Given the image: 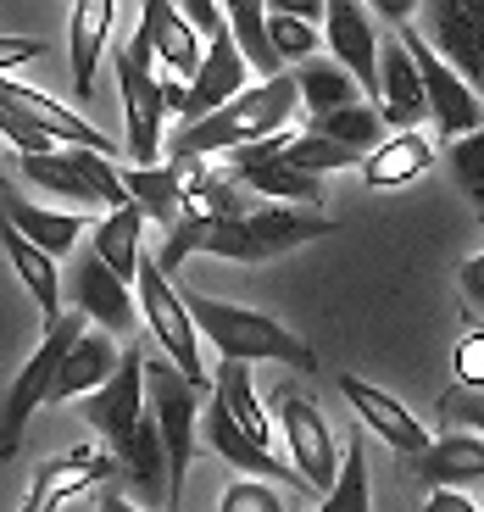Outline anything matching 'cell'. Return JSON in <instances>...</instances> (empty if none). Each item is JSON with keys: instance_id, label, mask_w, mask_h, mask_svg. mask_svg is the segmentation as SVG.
Returning <instances> with one entry per match:
<instances>
[{"instance_id": "obj_34", "label": "cell", "mask_w": 484, "mask_h": 512, "mask_svg": "<svg viewBox=\"0 0 484 512\" xmlns=\"http://www.w3.org/2000/svg\"><path fill=\"white\" fill-rule=\"evenodd\" d=\"M318 512H373V496H368V446H362V435L345 446L340 479H334V490L318 501Z\"/></svg>"}, {"instance_id": "obj_15", "label": "cell", "mask_w": 484, "mask_h": 512, "mask_svg": "<svg viewBox=\"0 0 484 512\" xmlns=\"http://www.w3.org/2000/svg\"><path fill=\"white\" fill-rule=\"evenodd\" d=\"M73 307L84 312L95 329L117 334V340L134 334V329H140V318H145L134 284H128L117 268H106V256H95V251H84V256H78V268H73Z\"/></svg>"}, {"instance_id": "obj_31", "label": "cell", "mask_w": 484, "mask_h": 512, "mask_svg": "<svg viewBox=\"0 0 484 512\" xmlns=\"http://www.w3.org/2000/svg\"><path fill=\"white\" fill-rule=\"evenodd\" d=\"M295 84H301V112L306 117L334 112V106H351V101H373L345 62H301L295 67Z\"/></svg>"}, {"instance_id": "obj_26", "label": "cell", "mask_w": 484, "mask_h": 512, "mask_svg": "<svg viewBox=\"0 0 484 512\" xmlns=\"http://www.w3.org/2000/svg\"><path fill=\"white\" fill-rule=\"evenodd\" d=\"M117 23V0H73V28H67V62H73V90L78 101L95 95V67H101V51L112 39Z\"/></svg>"}, {"instance_id": "obj_43", "label": "cell", "mask_w": 484, "mask_h": 512, "mask_svg": "<svg viewBox=\"0 0 484 512\" xmlns=\"http://www.w3.org/2000/svg\"><path fill=\"white\" fill-rule=\"evenodd\" d=\"M440 412H451V418H462L468 429H479V435H484V401L479 396H446V401H440Z\"/></svg>"}, {"instance_id": "obj_45", "label": "cell", "mask_w": 484, "mask_h": 512, "mask_svg": "<svg viewBox=\"0 0 484 512\" xmlns=\"http://www.w3.org/2000/svg\"><path fill=\"white\" fill-rule=\"evenodd\" d=\"M423 512H479V507H473V501H468V490H429V501H423Z\"/></svg>"}, {"instance_id": "obj_23", "label": "cell", "mask_w": 484, "mask_h": 512, "mask_svg": "<svg viewBox=\"0 0 484 512\" xmlns=\"http://www.w3.org/2000/svg\"><path fill=\"white\" fill-rule=\"evenodd\" d=\"M434 162H440V151L423 140V128H395V134H384V140L362 156L357 173L373 184V190H401V184L423 179Z\"/></svg>"}, {"instance_id": "obj_7", "label": "cell", "mask_w": 484, "mask_h": 512, "mask_svg": "<svg viewBox=\"0 0 484 512\" xmlns=\"http://www.w3.org/2000/svg\"><path fill=\"white\" fill-rule=\"evenodd\" d=\"M145 396H151V418L167 446V507H184V479L195 462V401L206 390L184 379L179 362L162 351V357H145Z\"/></svg>"}, {"instance_id": "obj_10", "label": "cell", "mask_w": 484, "mask_h": 512, "mask_svg": "<svg viewBox=\"0 0 484 512\" xmlns=\"http://www.w3.org/2000/svg\"><path fill=\"white\" fill-rule=\"evenodd\" d=\"M395 34H401V45H407L412 62H418V78H423L429 117H434V128H440V140H462L468 128H479V123H484V95L473 90L468 78H462L457 67L446 62V56L434 51V45H429V39H423L412 23H401Z\"/></svg>"}, {"instance_id": "obj_30", "label": "cell", "mask_w": 484, "mask_h": 512, "mask_svg": "<svg viewBox=\"0 0 484 512\" xmlns=\"http://www.w3.org/2000/svg\"><path fill=\"white\" fill-rule=\"evenodd\" d=\"M123 184H128V201L140 206L151 223H162V229H173V223L184 218V173L173 162H134L123 167Z\"/></svg>"}, {"instance_id": "obj_40", "label": "cell", "mask_w": 484, "mask_h": 512, "mask_svg": "<svg viewBox=\"0 0 484 512\" xmlns=\"http://www.w3.org/2000/svg\"><path fill=\"white\" fill-rule=\"evenodd\" d=\"M457 290H462V307L473 312V323L484 329V251L462 262V273H457Z\"/></svg>"}, {"instance_id": "obj_44", "label": "cell", "mask_w": 484, "mask_h": 512, "mask_svg": "<svg viewBox=\"0 0 484 512\" xmlns=\"http://www.w3.org/2000/svg\"><path fill=\"white\" fill-rule=\"evenodd\" d=\"M368 12L384 17L390 28H401V23H412V17H418V0H368Z\"/></svg>"}, {"instance_id": "obj_35", "label": "cell", "mask_w": 484, "mask_h": 512, "mask_svg": "<svg viewBox=\"0 0 484 512\" xmlns=\"http://www.w3.org/2000/svg\"><path fill=\"white\" fill-rule=\"evenodd\" d=\"M284 156H290L295 167H306V173H345V167H362V151L329 140V134H312V128L284 134Z\"/></svg>"}, {"instance_id": "obj_21", "label": "cell", "mask_w": 484, "mask_h": 512, "mask_svg": "<svg viewBox=\"0 0 484 512\" xmlns=\"http://www.w3.org/2000/svg\"><path fill=\"white\" fill-rule=\"evenodd\" d=\"M407 474L418 479L423 490H468L484 485V435H446L429 440V451L407 457Z\"/></svg>"}, {"instance_id": "obj_16", "label": "cell", "mask_w": 484, "mask_h": 512, "mask_svg": "<svg viewBox=\"0 0 484 512\" xmlns=\"http://www.w3.org/2000/svg\"><path fill=\"white\" fill-rule=\"evenodd\" d=\"M251 84V62H245L240 39H234V28H217L212 39H206V56H201V73L184 84V106H179V123H195V117L217 112L223 101H234V95Z\"/></svg>"}, {"instance_id": "obj_20", "label": "cell", "mask_w": 484, "mask_h": 512, "mask_svg": "<svg viewBox=\"0 0 484 512\" xmlns=\"http://www.w3.org/2000/svg\"><path fill=\"white\" fill-rule=\"evenodd\" d=\"M379 112L390 128H423V117H429V95H423L418 62L401 45V34H390L379 45Z\"/></svg>"}, {"instance_id": "obj_38", "label": "cell", "mask_w": 484, "mask_h": 512, "mask_svg": "<svg viewBox=\"0 0 484 512\" xmlns=\"http://www.w3.org/2000/svg\"><path fill=\"white\" fill-rule=\"evenodd\" d=\"M0 140L17 145V151H56V145H62V140H51L34 117H23L17 106H6V101H0Z\"/></svg>"}, {"instance_id": "obj_5", "label": "cell", "mask_w": 484, "mask_h": 512, "mask_svg": "<svg viewBox=\"0 0 484 512\" xmlns=\"http://www.w3.org/2000/svg\"><path fill=\"white\" fill-rule=\"evenodd\" d=\"M84 329H90V318H84L78 307L45 318V340H39L34 357L17 368L12 390H6V401H0V462L17 457V446H23V435H28V418L51 401V384H56V373H62V357L73 351V340Z\"/></svg>"}, {"instance_id": "obj_33", "label": "cell", "mask_w": 484, "mask_h": 512, "mask_svg": "<svg viewBox=\"0 0 484 512\" xmlns=\"http://www.w3.org/2000/svg\"><path fill=\"white\" fill-rule=\"evenodd\" d=\"M440 162H446L451 184L468 195L473 212H484V123L468 128L462 140H446V145H440Z\"/></svg>"}, {"instance_id": "obj_13", "label": "cell", "mask_w": 484, "mask_h": 512, "mask_svg": "<svg viewBox=\"0 0 484 512\" xmlns=\"http://www.w3.org/2000/svg\"><path fill=\"white\" fill-rule=\"evenodd\" d=\"M423 39L484 95V0H423Z\"/></svg>"}, {"instance_id": "obj_6", "label": "cell", "mask_w": 484, "mask_h": 512, "mask_svg": "<svg viewBox=\"0 0 484 512\" xmlns=\"http://www.w3.org/2000/svg\"><path fill=\"white\" fill-rule=\"evenodd\" d=\"M156 45H151V28H134V34L117 45V90H123V123H128V145L123 151L134 162H162V123H167V90H162V73H156Z\"/></svg>"}, {"instance_id": "obj_37", "label": "cell", "mask_w": 484, "mask_h": 512, "mask_svg": "<svg viewBox=\"0 0 484 512\" xmlns=\"http://www.w3.org/2000/svg\"><path fill=\"white\" fill-rule=\"evenodd\" d=\"M217 512H284V496L273 490V479L240 474L229 490H223V501H217Z\"/></svg>"}, {"instance_id": "obj_19", "label": "cell", "mask_w": 484, "mask_h": 512, "mask_svg": "<svg viewBox=\"0 0 484 512\" xmlns=\"http://www.w3.org/2000/svg\"><path fill=\"white\" fill-rule=\"evenodd\" d=\"M201 435H206V446H212L217 457L229 462V468H240V474L273 479V485H279V479H284V485H295V490H312V485H306V479H301V468H295V462H279V457H273L268 446H256V440L245 435V429H240V423H234V418H229V412H223V407H217V401H212V407H206V423H201ZM312 496H318V490H312Z\"/></svg>"}, {"instance_id": "obj_27", "label": "cell", "mask_w": 484, "mask_h": 512, "mask_svg": "<svg viewBox=\"0 0 484 512\" xmlns=\"http://www.w3.org/2000/svg\"><path fill=\"white\" fill-rule=\"evenodd\" d=\"M117 362H123V351H117V334L84 329V334L73 340V351L62 357V373H56V384H51V401L90 396L95 384H106V379L117 373Z\"/></svg>"}, {"instance_id": "obj_9", "label": "cell", "mask_w": 484, "mask_h": 512, "mask_svg": "<svg viewBox=\"0 0 484 512\" xmlns=\"http://www.w3.org/2000/svg\"><path fill=\"white\" fill-rule=\"evenodd\" d=\"M78 418L106 440V451H117V462L134 457V440H140V423H145V351L140 346H123V362H117L112 379L95 384L90 396H78Z\"/></svg>"}, {"instance_id": "obj_24", "label": "cell", "mask_w": 484, "mask_h": 512, "mask_svg": "<svg viewBox=\"0 0 484 512\" xmlns=\"http://www.w3.org/2000/svg\"><path fill=\"white\" fill-rule=\"evenodd\" d=\"M0 251H6V262H12L17 284L34 295V307L45 312V318H56V312H62V268H56V256L45 251V245L28 240L6 212H0Z\"/></svg>"}, {"instance_id": "obj_17", "label": "cell", "mask_w": 484, "mask_h": 512, "mask_svg": "<svg viewBox=\"0 0 484 512\" xmlns=\"http://www.w3.org/2000/svg\"><path fill=\"white\" fill-rule=\"evenodd\" d=\"M340 396L351 401V412L362 418V429H373V435H379L390 451H401V457H418V451H429V429H423V423L412 418V412L401 407L390 390L357 379V373H340Z\"/></svg>"}, {"instance_id": "obj_42", "label": "cell", "mask_w": 484, "mask_h": 512, "mask_svg": "<svg viewBox=\"0 0 484 512\" xmlns=\"http://www.w3.org/2000/svg\"><path fill=\"white\" fill-rule=\"evenodd\" d=\"M45 56V39H0V78H12L23 62H39Z\"/></svg>"}, {"instance_id": "obj_2", "label": "cell", "mask_w": 484, "mask_h": 512, "mask_svg": "<svg viewBox=\"0 0 484 512\" xmlns=\"http://www.w3.org/2000/svg\"><path fill=\"white\" fill-rule=\"evenodd\" d=\"M301 112V84L295 73H273L262 84H245L234 101H223L217 112L195 117V123H179V134L167 140V162H206V156H229L240 145L273 140L295 123Z\"/></svg>"}, {"instance_id": "obj_8", "label": "cell", "mask_w": 484, "mask_h": 512, "mask_svg": "<svg viewBox=\"0 0 484 512\" xmlns=\"http://www.w3.org/2000/svg\"><path fill=\"white\" fill-rule=\"evenodd\" d=\"M134 295H140V312H145V323H151V340H156V346H162L173 362H179L184 379L201 384L206 396H212V373H206V362H201V329H195V318H190V301L173 290L167 268L156 262L151 251L140 256Z\"/></svg>"}, {"instance_id": "obj_25", "label": "cell", "mask_w": 484, "mask_h": 512, "mask_svg": "<svg viewBox=\"0 0 484 512\" xmlns=\"http://www.w3.org/2000/svg\"><path fill=\"white\" fill-rule=\"evenodd\" d=\"M0 212L17 223L34 245H45L51 256H67L84 234H90V212H73V206H39V201H17L12 184L0 179Z\"/></svg>"}, {"instance_id": "obj_4", "label": "cell", "mask_w": 484, "mask_h": 512, "mask_svg": "<svg viewBox=\"0 0 484 512\" xmlns=\"http://www.w3.org/2000/svg\"><path fill=\"white\" fill-rule=\"evenodd\" d=\"M17 173H23V179L34 184V190H45V195H56V201H67L73 212H95V218L128 201L123 173H117L112 156L95 151V145H56V151H23Z\"/></svg>"}, {"instance_id": "obj_22", "label": "cell", "mask_w": 484, "mask_h": 512, "mask_svg": "<svg viewBox=\"0 0 484 512\" xmlns=\"http://www.w3.org/2000/svg\"><path fill=\"white\" fill-rule=\"evenodd\" d=\"M140 23L151 28V45H156V62H162V73H173V78H184V84H190V78L201 73L206 39L195 34V23L179 12V0H145Z\"/></svg>"}, {"instance_id": "obj_14", "label": "cell", "mask_w": 484, "mask_h": 512, "mask_svg": "<svg viewBox=\"0 0 484 512\" xmlns=\"http://www.w3.org/2000/svg\"><path fill=\"white\" fill-rule=\"evenodd\" d=\"M112 479H123L117 451L78 446V451H67V457L39 462V474H34V485H28V496H23V507H17V512H62L73 496L101 490V485H112Z\"/></svg>"}, {"instance_id": "obj_41", "label": "cell", "mask_w": 484, "mask_h": 512, "mask_svg": "<svg viewBox=\"0 0 484 512\" xmlns=\"http://www.w3.org/2000/svg\"><path fill=\"white\" fill-rule=\"evenodd\" d=\"M179 12L195 23V34L212 39L217 28H229V12H223V0H179Z\"/></svg>"}, {"instance_id": "obj_12", "label": "cell", "mask_w": 484, "mask_h": 512, "mask_svg": "<svg viewBox=\"0 0 484 512\" xmlns=\"http://www.w3.org/2000/svg\"><path fill=\"white\" fill-rule=\"evenodd\" d=\"M273 418L284 423V451L290 462L301 468V479L318 496H329L334 479H340V451H334V435H329V418H323L301 390H273Z\"/></svg>"}, {"instance_id": "obj_46", "label": "cell", "mask_w": 484, "mask_h": 512, "mask_svg": "<svg viewBox=\"0 0 484 512\" xmlns=\"http://www.w3.org/2000/svg\"><path fill=\"white\" fill-rule=\"evenodd\" d=\"M268 12H290V17H306V23H318L323 28V0H268Z\"/></svg>"}, {"instance_id": "obj_1", "label": "cell", "mask_w": 484, "mask_h": 512, "mask_svg": "<svg viewBox=\"0 0 484 512\" xmlns=\"http://www.w3.org/2000/svg\"><path fill=\"white\" fill-rule=\"evenodd\" d=\"M334 234V218L318 212V206H290V201H262L240 218H201V212H184L173 229H167L162 262L167 273L190 262V256H223V262H268V256H284L306 240H323Z\"/></svg>"}, {"instance_id": "obj_28", "label": "cell", "mask_w": 484, "mask_h": 512, "mask_svg": "<svg viewBox=\"0 0 484 512\" xmlns=\"http://www.w3.org/2000/svg\"><path fill=\"white\" fill-rule=\"evenodd\" d=\"M212 401L229 412L234 423H240L256 446H273V412L262 407V396H256L251 362H234V357L217 362V368H212Z\"/></svg>"}, {"instance_id": "obj_29", "label": "cell", "mask_w": 484, "mask_h": 512, "mask_svg": "<svg viewBox=\"0 0 484 512\" xmlns=\"http://www.w3.org/2000/svg\"><path fill=\"white\" fill-rule=\"evenodd\" d=\"M145 212L134 201L112 206V212H101V218L90 223V251L106 256V268H117L128 284H134V273H140V256H145Z\"/></svg>"}, {"instance_id": "obj_36", "label": "cell", "mask_w": 484, "mask_h": 512, "mask_svg": "<svg viewBox=\"0 0 484 512\" xmlns=\"http://www.w3.org/2000/svg\"><path fill=\"white\" fill-rule=\"evenodd\" d=\"M268 39L284 62H306V56L323 51V28L306 23V17H290V12H268Z\"/></svg>"}, {"instance_id": "obj_39", "label": "cell", "mask_w": 484, "mask_h": 512, "mask_svg": "<svg viewBox=\"0 0 484 512\" xmlns=\"http://www.w3.org/2000/svg\"><path fill=\"white\" fill-rule=\"evenodd\" d=\"M451 368H457L462 390H484V329L462 334V346L451 351Z\"/></svg>"}, {"instance_id": "obj_18", "label": "cell", "mask_w": 484, "mask_h": 512, "mask_svg": "<svg viewBox=\"0 0 484 512\" xmlns=\"http://www.w3.org/2000/svg\"><path fill=\"white\" fill-rule=\"evenodd\" d=\"M329 12H323V39H329V56L345 62L357 73L362 90H379V45L384 39L373 34V12L362 0H323Z\"/></svg>"}, {"instance_id": "obj_47", "label": "cell", "mask_w": 484, "mask_h": 512, "mask_svg": "<svg viewBox=\"0 0 484 512\" xmlns=\"http://www.w3.org/2000/svg\"><path fill=\"white\" fill-rule=\"evenodd\" d=\"M95 512H145V507H134L128 496H117L112 485H101V490H95Z\"/></svg>"}, {"instance_id": "obj_3", "label": "cell", "mask_w": 484, "mask_h": 512, "mask_svg": "<svg viewBox=\"0 0 484 512\" xmlns=\"http://www.w3.org/2000/svg\"><path fill=\"white\" fill-rule=\"evenodd\" d=\"M190 301L195 329L212 340L223 357L234 362H279L290 373H318V351L306 346L295 329H284L279 318L251 307H234V301H217V295H184Z\"/></svg>"}, {"instance_id": "obj_11", "label": "cell", "mask_w": 484, "mask_h": 512, "mask_svg": "<svg viewBox=\"0 0 484 512\" xmlns=\"http://www.w3.org/2000/svg\"><path fill=\"white\" fill-rule=\"evenodd\" d=\"M290 134V128H284ZM284 134L273 140H256V145H240V151L223 156V173L240 179L251 195L262 201H290V206H318L323 201V173H306L284 156Z\"/></svg>"}, {"instance_id": "obj_32", "label": "cell", "mask_w": 484, "mask_h": 512, "mask_svg": "<svg viewBox=\"0 0 484 512\" xmlns=\"http://www.w3.org/2000/svg\"><path fill=\"white\" fill-rule=\"evenodd\" d=\"M306 128H312V134H329V140L351 145V151H362V156L390 134V123H384V112L373 101H351V106H334V112H312Z\"/></svg>"}]
</instances>
